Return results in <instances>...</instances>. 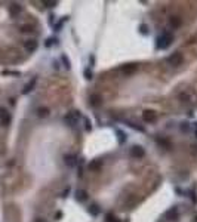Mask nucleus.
<instances>
[{"label":"nucleus","mask_w":197,"mask_h":222,"mask_svg":"<svg viewBox=\"0 0 197 222\" xmlns=\"http://www.w3.org/2000/svg\"><path fill=\"white\" fill-rule=\"evenodd\" d=\"M172 40H173V37H172V34H169V33H163L159 39H157V49H166V48H169L170 46V43H172Z\"/></svg>","instance_id":"nucleus-1"},{"label":"nucleus","mask_w":197,"mask_h":222,"mask_svg":"<svg viewBox=\"0 0 197 222\" xmlns=\"http://www.w3.org/2000/svg\"><path fill=\"white\" fill-rule=\"evenodd\" d=\"M182 61H184V56H182V53H178V52L173 53V55H170V56L167 58V62H169L170 65H175V67L181 65Z\"/></svg>","instance_id":"nucleus-2"},{"label":"nucleus","mask_w":197,"mask_h":222,"mask_svg":"<svg viewBox=\"0 0 197 222\" xmlns=\"http://www.w3.org/2000/svg\"><path fill=\"white\" fill-rule=\"evenodd\" d=\"M131 156H132V157H135V159H141V157H144V156H145V151H144V148H142V147L135 145V147H132V148H131Z\"/></svg>","instance_id":"nucleus-3"},{"label":"nucleus","mask_w":197,"mask_h":222,"mask_svg":"<svg viewBox=\"0 0 197 222\" xmlns=\"http://www.w3.org/2000/svg\"><path fill=\"white\" fill-rule=\"evenodd\" d=\"M142 119L147 123H153V122H156V113H154V111H151V110H145L144 113H142Z\"/></svg>","instance_id":"nucleus-4"},{"label":"nucleus","mask_w":197,"mask_h":222,"mask_svg":"<svg viewBox=\"0 0 197 222\" xmlns=\"http://www.w3.org/2000/svg\"><path fill=\"white\" fill-rule=\"evenodd\" d=\"M0 122H2V125H5V126L9 125V122H11V116L5 108H0Z\"/></svg>","instance_id":"nucleus-5"},{"label":"nucleus","mask_w":197,"mask_h":222,"mask_svg":"<svg viewBox=\"0 0 197 222\" xmlns=\"http://www.w3.org/2000/svg\"><path fill=\"white\" fill-rule=\"evenodd\" d=\"M64 161L68 167H74L77 163V157L74 154H67V156H64Z\"/></svg>","instance_id":"nucleus-6"},{"label":"nucleus","mask_w":197,"mask_h":222,"mask_svg":"<svg viewBox=\"0 0 197 222\" xmlns=\"http://www.w3.org/2000/svg\"><path fill=\"white\" fill-rule=\"evenodd\" d=\"M101 167H102V161H101V160H93V161L89 163V169H90L92 172H98Z\"/></svg>","instance_id":"nucleus-7"},{"label":"nucleus","mask_w":197,"mask_h":222,"mask_svg":"<svg viewBox=\"0 0 197 222\" xmlns=\"http://www.w3.org/2000/svg\"><path fill=\"white\" fill-rule=\"evenodd\" d=\"M64 119H65V122H67L70 126H74L76 122H77V113H70V114H67Z\"/></svg>","instance_id":"nucleus-8"},{"label":"nucleus","mask_w":197,"mask_h":222,"mask_svg":"<svg viewBox=\"0 0 197 222\" xmlns=\"http://www.w3.org/2000/svg\"><path fill=\"white\" fill-rule=\"evenodd\" d=\"M166 219H167V221H175V219H178V209L173 207V209L167 210V212H166Z\"/></svg>","instance_id":"nucleus-9"},{"label":"nucleus","mask_w":197,"mask_h":222,"mask_svg":"<svg viewBox=\"0 0 197 222\" xmlns=\"http://www.w3.org/2000/svg\"><path fill=\"white\" fill-rule=\"evenodd\" d=\"M25 49H27V52H34L37 49V42L36 40H27L25 42Z\"/></svg>","instance_id":"nucleus-10"},{"label":"nucleus","mask_w":197,"mask_h":222,"mask_svg":"<svg viewBox=\"0 0 197 222\" xmlns=\"http://www.w3.org/2000/svg\"><path fill=\"white\" fill-rule=\"evenodd\" d=\"M76 198H77V201H84L87 198V192L84 190H77L76 191Z\"/></svg>","instance_id":"nucleus-11"},{"label":"nucleus","mask_w":197,"mask_h":222,"mask_svg":"<svg viewBox=\"0 0 197 222\" xmlns=\"http://www.w3.org/2000/svg\"><path fill=\"white\" fill-rule=\"evenodd\" d=\"M87 210H89V213L92 216H98V215H100V207H98V204H90Z\"/></svg>","instance_id":"nucleus-12"},{"label":"nucleus","mask_w":197,"mask_h":222,"mask_svg":"<svg viewBox=\"0 0 197 222\" xmlns=\"http://www.w3.org/2000/svg\"><path fill=\"white\" fill-rule=\"evenodd\" d=\"M136 68H138V65H136V64H129V65H126V67L123 68V71H125L126 74H131V73H135V71H136Z\"/></svg>","instance_id":"nucleus-13"},{"label":"nucleus","mask_w":197,"mask_h":222,"mask_svg":"<svg viewBox=\"0 0 197 222\" xmlns=\"http://www.w3.org/2000/svg\"><path fill=\"white\" fill-rule=\"evenodd\" d=\"M34 84H36V79H33L28 84H25V87H24L22 93H28V92H31V90H33V87H34Z\"/></svg>","instance_id":"nucleus-14"},{"label":"nucleus","mask_w":197,"mask_h":222,"mask_svg":"<svg viewBox=\"0 0 197 222\" xmlns=\"http://www.w3.org/2000/svg\"><path fill=\"white\" fill-rule=\"evenodd\" d=\"M19 12H21V6L19 5H12L11 6V14L12 15H18Z\"/></svg>","instance_id":"nucleus-15"},{"label":"nucleus","mask_w":197,"mask_h":222,"mask_svg":"<svg viewBox=\"0 0 197 222\" xmlns=\"http://www.w3.org/2000/svg\"><path fill=\"white\" fill-rule=\"evenodd\" d=\"M90 101H92L93 105H98V104H100V101H102V98H101L100 95H92V96H90Z\"/></svg>","instance_id":"nucleus-16"},{"label":"nucleus","mask_w":197,"mask_h":222,"mask_svg":"<svg viewBox=\"0 0 197 222\" xmlns=\"http://www.w3.org/2000/svg\"><path fill=\"white\" fill-rule=\"evenodd\" d=\"M116 133L119 135V142H120V144H123V142L126 141V136H125V133H123L120 129H117V130H116Z\"/></svg>","instance_id":"nucleus-17"},{"label":"nucleus","mask_w":197,"mask_h":222,"mask_svg":"<svg viewBox=\"0 0 197 222\" xmlns=\"http://www.w3.org/2000/svg\"><path fill=\"white\" fill-rule=\"evenodd\" d=\"M105 221H107V222H119L113 213H107V215H105Z\"/></svg>","instance_id":"nucleus-18"},{"label":"nucleus","mask_w":197,"mask_h":222,"mask_svg":"<svg viewBox=\"0 0 197 222\" xmlns=\"http://www.w3.org/2000/svg\"><path fill=\"white\" fill-rule=\"evenodd\" d=\"M48 114H49V110H48V108H40V110H39V116H40V117H46Z\"/></svg>","instance_id":"nucleus-19"},{"label":"nucleus","mask_w":197,"mask_h":222,"mask_svg":"<svg viewBox=\"0 0 197 222\" xmlns=\"http://www.w3.org/2000/svg\"><path fill=\"white\" fill-rule=\"evenodd\" d=\"M170 24H172L173 27H179V25H181V19L175 17V18H172V19H170Z\"/></svg>","instance_id":"nucleus-20"},{"label":"nucleus","mask_w":197,"mask_h":222,"mask_svg":"<svg viewBox=\"0 0 197 222\" xmlns=\"http://www.w3.org/2000/svg\"><path fill=\"white\" fill-rule=\"evenodd\" d=\"M128 125L131 126V128H133V129H138L139 132H145V129L144 128H141V126H136L135 123H132V122H128Z\"/></svg>","instance_id":"nucleus-21"},{"label":"nucleus","mask_w":197,"mask_h":222,"mask_svg":"<svg viewBox=\"0 0 197 222\" xmlns=\"http://www.w3.org/2000/svg\"><path fill=\"white\" fill-rule=\"evenodd\" d=\"M61 59H62V62H64V65H65V68L68 70V68H70V61H68V58H67L65 55H62V58H61Z\"/></svg>","instance_id":"nucleus-22"},{"label":"nucleus","mask_w":197,"mask_h":222,"mask_svg":"<svg viewBox=\"0 0 197 222\" xmlns=\"http://www.w3.org/2000/svg\"><path fill=\"white\" fill-rule=\"evenodd\" d=\"M139 31H141L142 34H147V33H148V27H147L145 24H142V25L139 27Z\"/></svg>","instance_id":"nucleus-23"},{"label":"nucleus","mask_w":197,"mask_h":222,"mask_svg":"<svg viewBox=\"0 0 197 222\" xmlns=\"http://www.w3.org/2000/svg\"><path fill=\"white\" fill-rule=\"evenodd\" d=\"M84 79H87V80H90L92 79V71L87 68V70H84Z\"/></svg>","instance_id":"nucleus-24"},{"label":"nucleus","mask_w":197,"mask_h":222,"mask_svg":"<svg viewBox=\"0 0 197 222\" xmlns=\"http://www.w3.org/2000/svg\"><path fill=\"white\" fill-rule=\"evenodd\" d=\"M56 42H58L56 39H48V40H46V46H52L53 43L56 45Z\"/></svg>","instance_id":"nucleus-25"},{"label":"nucleus","mask_w":197,"mask_h":222,"mask_svg":"<svg viewBox=\"0 0 197 222\" xmlns=\"http://www.w3.org/2000/svg\"><path fill=\"white\" fill-rule=\"evenodd\" d=\"M43 5H46L48 8H53V6H56V2H46V0H45Z\"/></svg>","instance_id":"nucleus-26"},{"label":"nucleus","mask_w":197,"mask_h":222,"mask_svg":"<svg viewBox=\"0 0 197 222\" xmlns=\"http://www.w3.org/2000/svg\"><path fill=\"white\" fill-rule=\"evenodd\" d=\"M190 194H191V200H193V203H194V204H196V203H197V198H196V191H194V190H193V191H191V192H190Z\"/></svg>","instance_id":"nucleus-27"},{"label":"nucleus","mask_w":197,"mask_h":222,"mask_svg":"<svg viewBox=\"0 0 197 222\" xmlns=\"http://www.w3.org/2000/svg\"><path fill=\"white\" fill-rule=\"evenodd\" d=\"M181 129H182V130H190V126H188V123H182Z\"/></svg>","instance_id":"nucleus-28"},{"label":"nucleus","mask_w":197,"mask_h":222,"mask_svg":"<svg viewBox=\"0 0 197 222\" xmlns=\"http://www.w3.org/2000/svg\"><path fill=\"white\" fill-rule=\"evenodd\" d=\"M84 122H86V129H87V130H90V122H89L87 119H86Z\"/></svg>","instance_id":"nucleus-29"},{"label":"nucleus","mask_w":197,"mask_h":222,"mask_svg":"<svg viewBox=\"0 0 197 222\" xmlns=\"http://www.w3.org/2000/svg\"><path fill=\"white\" fill-rule=\"evenodd\" d=\"M194 222H197V216H196V218H194Z\"/></svg>","instance_id":"nucleus-30"}]
</instances>
